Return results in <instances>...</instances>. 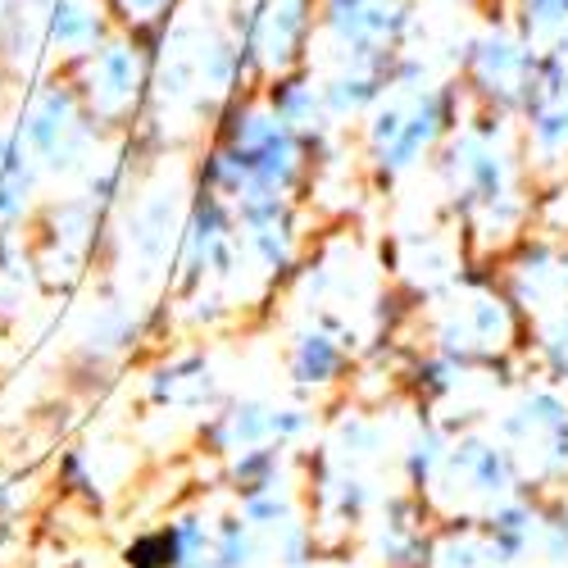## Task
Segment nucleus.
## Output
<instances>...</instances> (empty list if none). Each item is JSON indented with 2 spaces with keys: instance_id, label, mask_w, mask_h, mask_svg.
Wrapping results in <instances>:
<instances>
[{
  "instance_id": "obj_1",
  "label": "nucleus",
  "mask_w": 568,
  "mask_h": 568,
  "mask_svg": "<svg viewBox=\"0 0 568 568\" xmlns=\"http://www.w3.org/2000/svg\"><path fill=\"white\" fill-rule=\"evenodd\" d=\"M468 169H478L483 178H491V173H496V160H491V155H478V164H468ZM478 201H500L491 182H487V186H483V192H478Z\"/></svg>"
},
{
  "instance_id": "obj_2",
  "label": "nucleus",
  "mask_w": 568,
  "mask_h": 568,
  "mask_svg": "<svg viewBox=\"0 0 568 568\" xmlns=\"http://www.w3.org/2000/svg\"><path fill=\"white\" fill-rule=\"evenodd\" d=\"M132 6H136L141 14H151V10H160V6H164V0H132Z\"/></svg>"
}]
</instances>
